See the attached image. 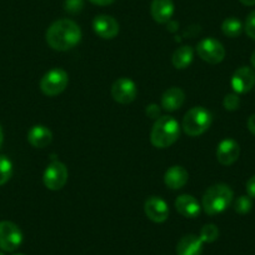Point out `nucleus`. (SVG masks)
I'll return each instance as SVG.
<instances>
[{"mask_svg":"<svg viewBox=\"0 0 255 255\" xmlns=\"http://www.w3.org/2000/svg\"><path fill=\"white\" fill-rule=\"evenodd\" d=\"M90 3H93L94 5H99V6H107L110 5L115 1V0H89Z\"/></svg>","mask_w":255,"mask_h":255,"instance_id":"nucleus-30","label":"nucleus"},{"mask_svg":"<svg viewBox=\"0 0 255 255\" xmlns=\"http://www.w3.org/2000/svg\"><path fill=\"white\" fill-rule=\"evenodd\" d=\"M144 212L154 223H164L169 217L168 204L160 197H149L144 203Z\"/></svg>","mask_w":255,"mask_h":255,"instance_id":"nucleus-11","label":"nucleus"},{"mask_svg":"<svg viewBox=\"0 0 255 255\" xmlns=\"http://www.w3.org/2000/svg\"><path fill=\"white\" fill-rule=\"evenodd\" d=\"M203 240L200 237L194 234H188L179 240L176 245V254L178 255H202Z\"/></svg>","mask_w":255,"mask_h":255,"instance_id":"nucleus-18","label":"nucleus"},{"mask_svg":"<svg viewBox=\"0 0 255 255\" xmlns=\"http://www.w3.org/2000/svg\"><path fill=\"white\" fill-rule=\"evenodd\" d=\"M188 171L180 165L170 166L164 174V183L171 190H178V189L183 188L188 183Z\"/></svg>","mask_w":255,"mask_h":255,"instance_id":"nucleus-17","label":"nucleus"},{"mask_svg":"<svg viewBox=\"0 0 255 255\" xmlns=\"http://www.w3.org/2000/svg\"><path fill=\"white\" fill-rule=\"evenodd\" d=\"M239 1L242 4H244V5H247V6L255 5V0H239Z\"/></svg>","mask_w":255,"mask_h":255,"instance_id":"nucleus-32","label":"nucleus"},{"mask_svg":"<svg viewBox=\"0 0 255 255\" xmlns=\"http://www.w3.org/2000/svg\"><path fill=\"white\" fill-rule=\"evenodd\" d=\"M253 208V200L249 195H242V197L238 198L234 202V210L238 214H247L252 210Z\"/></svg>","mask_w":255,"mask_h":255,"instance_id":"nucleus-24","label":"nucleus"},{"mask_svg":"<svg viewBox=\"0 0 255 255\" xmlns=\"http://www.w3.org/2000/svg\"><path fill=\"white\" fill-rule=\"evenodd\" d=\"M23 243V233L13 222H0V249L4 252H14Z\"/></svg>","mask_w":255,"mask_h":255,"instance_id":"nucleus-7","label":"nucleus"},{"mask_svg":"<svg viewBox=\"0 0 255 255\" xmlns=\"http://www.w3.org/2000/svg\"><path fill=\"white\" fill-rule=\"evenodd\" d=\"M84 8V0H65L64 1V10L72 15H77Z\"/></svg>","mask_w":255,"mask_h":255,"instance_id":"nucleus-25","label":"nucleus"},{"mask_svg":"<svg viewBox=\"0 0 255 255\" xmlns=\"http://www.w3.org/2000/svg\"><path fill=\"white\" fill-rule=\"evenodd\" d=\"M53 140V133L45 125H34L28 131V141L31 146L43 149L48 146Z\"/></svg>","mask_w":255,"mask_h":255,"instance_id":"nucleus-16","label":"nucleus"},{"mask_svg":"<svg viewBox=\"0 0 255 255\" xmlns=\"http://www.w3.org/2000/svg\"><path fill=\"white\" fill-rule=\"evenodd\" d=\"M244 30L249 38L254 39L255 40V10H253L252 13L247 16V20H245V25H244Z\"/></svg>","mask_w":255,"mask_h":255,"instance_id":"nucleus-27","label":"nucleus"},{"mask_svg":"<svg viewBox=\"0 0 255 255\" xmlns=\"http://www.w3.org/2000/svg\"><path fill=\"white\" fill-rule=\"evenodd\" d=\"M15 255H23V254H15Z\"/></svg>","mask_w":255,"mask_h":255,"instance_id":"nucleus-36","label":"nucleus"},{"mask_svg":"<svg viewBox=\"0 0 255 255\" xmlns=\"http://www.w3.org/2000/svg\"><path fill=\"white\" fill-rule=\"evenodd\" d=\"M248 129H249L250 133H253L255 135V114H253L248 119Z\"/></svg>","mask_w":255,"mask_h":255,"instance_id":"nucleus-31","label":"nucleus"},{"mask_svg":"<svg viewBox=\"0 0 255 255\" xmlns=\"http://www.w3.org/2000/svg\"><path fill=\"white\" fill-rule=\"evenodd\" d=\"M146 115H148L149 118H151V119H158V118H160L159 115H160V109H159V107L156 104H150L146 107Z\"/></svg>","mask_w":255,"mask_h":255,"instance_id":"nucleus-28","label":"nucleus"},{"mask_svg":"<svg viewBox=\"0 0 255 255\" xmlns=\"http://www.w3.org/2000/svg\"><path fill=\"white\" fill-rule=\"evenodd\" d=\"M44 185L49 190H60L68 181V168L65 164L59 160H54L46 166L43 175Z\"/></svg>","mask_w":255,"mask_h":255,"instance_id":"nucleus-6","label":"nucleus"},{"mask_svg":"<svg viewBox=\"0 0 255 255\" xmlns=\"http://www.w3.org/2000/svg\"><path fill=\"white\" fill-rule=\"evenodd\" d=\"M13 175V163L6 155H0V185L8 183Z\"/></svg>","mask_w":255,"mask_h":255,"instance_id":"nucleus-22","label":"nucleus"},{"mask_svg":"<svg viewBox=\"0 0 255 255\" xmlns=\"http://www.w3.org/2000/svg\"><path fill=\"white\" fill-rule=\"evenodd\" d=\"M223 105H224V108L228 112H235V110H238L240 107L239 95H238L237 93H232V94L225 95Z\"/></svg>","mask_w":255,"mask_h":255,"instance_id":"nucleus-26","label":"nucleus"},{"mask_svg":"<svg viewBox=\"0 0 255 255\" xmlns=\"http://www.w3.org/2000/svg\"><path fill=\"white\" fill-rule=\"evenodd\" d=\"M175 209L184 218L194 219V218H197L200 214L202 207H200L199 202L193 195L183 194L176 198Z\"/></svg>","mask_w":255,"mask_h":255,"instance_id":"nucleus-14","label":"nucleus"},{"mask_svg":"<svg viewBox=\"0 0 255 255\" xmlns=\"http://www.w3.org/2000/svg\"><path fill=\"white\" fill-rule=\"evenodd\" d=\"M247 191L250 198H255V175L248 180L247 183Z\"/></svg>","mask_w":255,"mask_h":255,"instance_id":"nucleus-29","label":"nucleus"},{"mask_svg":"<svg viewBox=\"0 0 255 255\" xmlns=\"http://www.w3.org/2000/svg\"><path fill=\"white\" fill-rule=\"evenodd\" d=\"M250 61H252L253 68H254V69H255V50H254V53L252 54V58H250Z\"/></svg>","mask_w":255,"mask_h":255,"instance_id":"nucleus-34","label":"nucleus"},{"mask_svg":"<svg viewBox=\"0 0 255 255\" xmlns=\"http://www.w3.org/2000/svg\"><path fill=\"white\" fill-rule=\"evenodd\" d=\"M180 135V125L173 117L158 118L151 128L150 141L155 148L165 149L173 145Z\"/></svg>","mask_w":255,"mask_h":255,"instance_id":"nucleus-2","label":"nucleus"},{"mask_svg":"<svg viewBox=\"0 0 255 255\" xmlns=\"http://www.w3.org/2000/svg\"><path fill=\"white\" fill-rule=\"evenodd\" d=\"M240 146L234 139H224L217 148V159L222 165H232L239 159Z\"/></svg>","mask_w":255,"mask_h":255,"instance_id":"nucleus-13","label":"nucleus"},{"mask_svg":"<svg viewBox=\"0 0 255 255\" xmlns=\"http://www.w3.org/2000/svg\"><path fill=\"white\" fill-rule=\"evenodd\" d=\"M203 243H214L219 238V229L215 224H205L199 234Z\"/></svg>","mask_w":255,"mask_h":255,"instance_id":"nucleus-23","label":"nucleus"},{"mask_svg":"<svg viewBox=\"0 0 255 255\" xmlns=\"http://www.w3.org/2000/svg\"><path fill=\"white\" fill-rule=\"evenodd\" d=\"M185 102V93L180 88H169L161 97V108L166 112H176Z\"/></svg>","mask_w":255,"mask_h":255,"instance_id":"nucleus-19","label":"nucleus"},{"mask_svg":"<svg viewBox=\"0 0 255 255\" xmlns=\"http://www.w3.org/2000/svg\"><path fill=\"white\" fill-rule=\"evenodd\" d=\"M234 193L227 184H215L203 195L202 208L208 215H218L225 212L232 204Z\"/></svg>","mask_w":255,"mask_h":255,"instance_id":"nucleus-3","label":"nucleus"},{"mask_svg":"<svg viewBox=\"0 0 255 255\" xmlns=\"http://www.w3.org/2000/svg\"><path fill=\"white\" fill-rule=\"evenodd\" d=\"M173 0H153L150 5V13L154 20L159 24H166L174 15Z\"/></svg>","mask_w":255,"mask_h":255,"instance_id":"nucleus-15","label":"nucleus"},{"mask_svg":"<svg viewBox=\"0 0 255 255\" xmlns=\"http://www.w3.org/2000/svg\"><path fill=\"white\" fill-rule=\"evenodd\" d=\"M213 117L204 107H194L185 113L183 118V130L189 136L204 134L212 125Z\"/></svg>","mask_w":255,"mask_h":255,"instance_id":"nucleus-4","label":"nucleus"},{"mask_svg":"<svg viewBox=\"0 0 255 255\" xmlns=\"http://www.w3.org/2000/svg\"><path fill=\"white\" fill-rule=\"evenodd\" d=\"M3 141H4V133H3V129H1V125H0V148L3 145Z\"/></svg>","mask_w":255,"mask_h":255,"instance_id":"nucleus-33","label":"nucleus"},{"mask_svg":"<svg viewBox=\"0 0 255 255\" xmlns=\"http://www.w3.org/2000/svg\"><path fill=\"white\" fill-rule=\"evenodd\" d=\"M194 58V50L193 48L189 45L180 46V48L176 49L173 54V58H171V63H173L174 67L176 69H185L193 61Z\"/></svg>","mask_w":255,"mask_h":255,"instance_id":"nucleus-20","label":"nucleus"},{"mask_svg":"<svg viewBox=\"0 0 255 255\" xmlns=\"http://www.w3.org/2000/svg\"><path fill=\"white\" fill-rule=\"evenodd\" d=\"M69 75L61 68H54L44 74L40 80V89L46 97H56L67 89Z\"/></svg>","mask_w":255,"mask_h":255,"instance_id":"nucleus-5","label":"nucleus"},{"mask_svg":"<svg viewBox=\"0 0 255 255\" xmlns=\"http://www.w3.org/2000/svg\"><path fill=\"white\" fill-rule=\"evenodd\" d=\"M0 255H4V253H1V252H0Z\"/></svg>","mask_w":255,"mask_h":255,"instance_id":"nucleus-35","label":"nucleus"},{"mask_svg":"<svg viewBox=\"0 0 255 255\" xmlns=\"http://www.w3.org/2000/svg\"><path fill=\"white\" fill-rule=\"evenodd\" d=\"M243 29H244V26H243L242 21L239 19L234 18V16L227 18L222 24V31L224 33V35L229 36V38H237V36H239L242 34Z\"/></svg>","mask_w":255,"mask_h":255,"instance_id":"nucleus-21","label":"nucleus"},{"mask_svg":"<svg viewBox=\"0 0 255 255\" xmlns=\"http://www.w3.org/2000/svg\"><path fill=\"white\" fill-rule=\"evenodd\" d=\"M45 39L54 50L68 51L82 40V30L75 21L70 19H59L49 26Z\"/></svg>","mask_w":255,"mask_h":255,"instance_id":"nucleus-1","label":"nucleus"},{"mask_svg":"<svg viewBox=\"0 0 255 255\" xmlns=\"http://www.w3.org/2000/svg\"><path fill=\"white\" fill-rule=\"evenodd\" d=\"M197 53L202 60L207 63L219 64L225 58V49L219 40L214 38H205L197 45Z\"/></svg>","mask_w":255,"mask_h":255,"instance_id":"nucleus-8","label":"nucleus"},{"mask_svg":"<svg viewBox=\"0 0 255 255\" xmlns=\"http://www.w3.org/2000/svg\"><path fill=\"white\" fill-rule=\"evenodd\" d=\"M230 85L237 94H247L255 85L254 70L249 67H242L237 69L230 80Z\"/></svg>","mask_w":255,"mask_h":255,"instance_id":"nucleus-10","label":"nucleus"},{"mask_svg":"<svg viewBox=\"0 0 255 255\" xmlns=\"http://www.w3.org/2000/svg\"><path fill=\"white\" fill-rule=\"evenodd\" d=\"M93 29L102 39H114L119 34V23L113 16L102 14L94 18Z\"/></svg>","mask_w":255,"mask_h":255,"instance_id":"nucleus-12","label":"nucleus"},{"mask_svg":"<svg viewBox=\"0 0 255 255\" xmlns=\"http://www.w3.org/2000/svg\"><path fill=\"white\" fill-rule=\"evenodd\" d=\"M138 95L136 84L129 78H119L112 85V97L119 104H130Z\"/></svg>","mask_w":255,"mask_h":255,"instance_id":"nucleus-9","label":"nucleus"}]
</instances>
